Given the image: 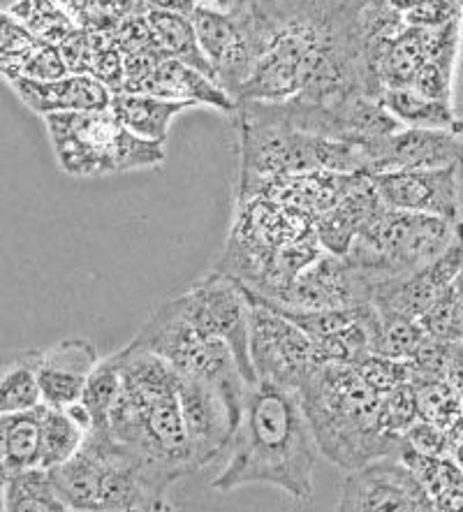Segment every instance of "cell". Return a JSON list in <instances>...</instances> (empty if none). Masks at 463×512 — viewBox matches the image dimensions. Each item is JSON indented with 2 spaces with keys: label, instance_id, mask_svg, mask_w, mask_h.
Segmentation results:
<instances>
[{
  "label": "cell",
  "instance_id": "21",
  "mask_svg": "<svg viewBox=\"0 0 463 512\" xmlns=\"http://www.w3.org/2000/svg\"><path fill=\"white\" fill-rule=\"evenodd\" d=\"M399 459L413 468L431 494L436 510H463V468L457 459L422 455L408 445H401Z\"/></svg>",
  "mask_w": 463,
  "mask_h": 512
},
{
  "label": "cell",
  "instance_id": "2",
  "mask_svg": "<svg viewBox=\"0 0 463 512\" xmlns=\"http://www.w3.org/2000/svg\"><path fill=\"white\" fill-rule=\"evenodd\" d=\"M181 471L93 429L79 452L51 468V480L77 512H167V492Z\"/></svg>",
  "mask_w": 463,
  "mask_h": 512
},
{
  "label": "cell",
  "instance_id": "35",
  "mask_svg": "<svg viewBox=\"0 0 463 512\" xmlns=\"http://www.w3.org/2000/svg\"><path fill=\"white\" fill-rule=\"evenodd\" d=\"M454 438L450 431L436 427V424L417 420L413 427H410L406 434H403V445L413 448L422 455H433V457H450L454 450Z\"/></svg>",
  "mask_w": 463,
  "mask_h": 512
},
{
  "label": "cell",
  "instance_id": "20",
  "mask_svg": "<svg viewBox=\"0 0 463 512\" xmlns=\"http://www.w3.org/2000/svg\"><path fill=\"white\" fill-rule=\"evenodd\" d=\"M42 404L31 411L0 413V475L40 466Z\"/></svg>",
  "mask_w": 463,
  "mask_h": 512
},
{
  "label": "cell",
  "instance_id": "8",
  "mask_svg": "<svg viewBox=\"0 0 463 512\" xmlns=\"http://www.w3.org/2000/svg\"><path fill=\"white\" fill-rule=\"evenodd\" d=\"M174 302L197 329L218 336L232 348L246 383L255 385L257 373L251 360V302L241 281L213 269L209 276L197 281Z\"/></svg>",
  "mask_w": 463,
  "mask_h": 512
},
{
  "label": "cell",
  "instance_id": "26",
  "mask_svg": "<svg viewBox=\"0 0 463 512\" xmlns=\"http://www.w3.org/2000/svg\"><path fill=\"white\" fill-rule=\"evenodd\" d=\"M88 434L91 431L72 418L68 408L42 404L40 466L51 471V468L65 464L77 455Z\"/></svg>",
  "mask_w": 463,
  "mask_h": 512
},
{
  "label": "cell",
  "instance_id": "11",
  "mask_svg": "<svg viewBox=\"0 0 463 512\" xmlns=\"http://www.w3.org/2000/svg\"><path fill=\"white\" fill-rule=\"evenodd\" d=\"M373 283L362 269L345 258L322 251L311 265L301 269L288 288L276 299H269L285 309L299 311H325V309H348V306H362L373 299ZM253 292V290H251Z\"/></svg>",
  "mask_w": 463,
  "mask_h": 512
},
{
  "label": "cell",
  "instance_id": "38",
  "mask_svg": "<svg viewBox=\"0 0 463 512\" xmlns=\"http://www.w3.org/2000/svg\"><path fill=\"white\" fill-rule=\"evenodd\" d=\"M452 19H457V14H454V3L450 0H420L406 12V24L422 28L445 26Z\"/></svg>",
  "mask_w": 463,
  "mask_h": 512
},
{
  "label": "cell",
  "instance_id": "12",
  "mask_svg": "<svg viewBox=\"0 0 463 512\" xmlns=\"http://www.w3.org/2000/svg\"><path fill=\"white\" fill-rule=\"evenodd\" d=\"M179 399L190 448V466L195 473L218 459L225 448H230L239 422L223 394L204 380L181 376Z\"/></svg>",
  "mask_w": 463,
  "mask_h": 512
},
{
  "label": "cell",
  "instance_id": "31",
  "mask_svg": "<svg viewBox=\"0 0 463 512\" xmlns=\"http://www.w3.org/2000/svg\"><path fill=\"white\" fill-rule=\"evenodd\" d=\"M42 45L44 40L33 31V28L19 24L17 19L7 17V12H3V24H0V51H3L5 79H12L17 75V70L24 65L26 58Z\"/></svg>",
  "mask_w": 463,
  "mask_h": 512
},
{
  "label": "cell",
  "instance_id": "28",
  "mask_svg": "<svg viewBox=\"0 0 463 512\" xmlns=\"http://www.w3.org/2000/svg\"><path fill=\"white\" fill-rule=\"evenodd\" d=\"M121 392V371L119 364L114 360V353L102 357L98 367L93 369L91 376L86 380L82 401L93 418V429L107 431L109 429V415L119 399Z\"/></svg>",
  "mask_w": 463,
  "mask_h": 512
},
{
  "label": "cell",
  "instance_id": "39",
  "mask_svg": "<svg viewBox=\"0 0 463 512\" xmlns=\"http://www.w3.org/2000/svg\"><path fill=\"white\" fill-rule=\"evenodd\" d=\"M200 5L197 0H146V10H160V12H174V14H190Z\"/></svg>",
  "mask_w": 463,
  "mask_h": 512
},
{
  "label": "cell",
  "instance_id": "1",
  "mask_svg": "<svg viewBox=\"0 0 463 512\" xmlns=\"http://www.w3.org/2000/svg\"><path fill=\"white\" fill-rule=\"evenodd\" d=\"M318 438L295 387L257 380L248 385L232 457L211 480L218 492L271 485L295 501H311Z\"/></svg>",
  "mask_w": 463,
  "mask_h": 512
},
{
  "label": "cell",
  "instance_id": "29",
  "mask_svg": "<svg viewBox=\"0 0 463 512\" xmlns=\"http://www.w3.org/2000/svg\"><path fill=\"white\" fill-rule=\"evenodd\" d=\"M433 339L422 327L420 318L387 316L380 313V334L376 353L396 357V360H415L420 350Z\"/></svg>",
  "mask_w": 463,
  "mask_h": 512
},
{
  "label": "cell",
  "instance_id": "19",
  "mask_svg": "<svg viewBox=\"0 0 463 512\" xmlns=\"http://www.w3.org/2000/svg\"><path fill=\"white\" fill-rule=\"evenodd\" d=\"M112 112L126 123L132 133L153 142H167L169 123L186 109L195 107L193 102L158 98L149 93H132L116 91L112 95Z\"/></svg>",
  "mask_w": 463,
  "mask_h": 512
},
{
  "label": "cell",
  "instance_id": "4",
  "mask_svg": "<svg viewBox=\"0 0 463 512\" xmlns=\"http://www.w3.org/2000/svg\"><path fill=\"white\" fill-rule=\"evenodd\" d=\"M301 401L320 452L352 471L380 457H399L403 438L382 422V394L352 364H320L301 385Z\"/></svg>",
  "mask_w": 463,
  "mask_h": 512
},
{
  "label": "cell",
  "instance_id": "15",
  "mask_svg": "<svg viewBox=\"0 0 463 512\" xmlns=\"http://www.w3.org/2000/svg\"><path fill=\"white\" fill-rule=\"evenodd\" d=\"M373 172L385 170H463V128H401L366 149Z\"/></svg>",
  "mask_w": 463,
  "mask_h": 512
},
{
  "label": "cell",
  "instance_id": "37",
  "mask_svg": "<svg viewBox=\"0 0 463 512\" xmlns=\"http://www.w3.org/2000/svg\"><path fill=\"white\" fill-rule=\"evenodd\" d=\"M452 72L454 65L440 61H426L417 75L413 89H417L429 98L452 102Z\"/></svg>",
  "mask_w": 463,
  "mask_h": 512
},
{
  "label": "cell",
  "instance_id": "23",
  "mask_svg": "<svg viewBox=\"0 0 463 512\" xmlns=\"http://www.w3.org/2000/svg\"><path fill=\"white\" fill-rule=\"evenodd\" d=\"M380 105L406 128H463V119L454 112L452 102L429 98L413 86L385 89Z\"/></svg>",
  "mask_w": 463,
  "mask_h": 512
},
{
  "label": "cell",
  "instance_id": "6",
  "mask_svg": "<svg viewBox=\"0 0 463 512\" xmlns=\"http://www.w3.org/2000/svg\"><path fill=\"white\" fill-rule=\"evenodd\" d=\"M461 234L463 221L385 207L369 228L359 232L345 258L378 285L429 265Z\"/></svg>",
  "mask_w": 463,
  "mask_h": 512
},
{
  "label": "cell",
  "instance_id": "17",
  "mask_svg": "<svg viewBox=\"0 0 463 512\" xmlns=\"http://www.w3.org/2000/svg\"><path fill=\"white\" fill-rule=\"evenodd\" d=\"M121 91L149 93L158 98L193 102V105H207L220 112L230 114L237 109V98H232L223 86L213 82L204 72L190 68L179 58L163 56L146 75L130 79Z\"/></svg>",
  "mask_w": 463,
  "mask_h": 512
},
{
  "label": "cell",
  "instance_id": "16",
  "mask_svg": "<svg viewBox=\"0 0 463 512\" xmlns=\"http://www.w3.org/2000/svg\"><path fill=\"white\" fill-rule=\"evenodd\" d=\"M463 269V234L452 248L406 276L380 281L373 290V306L387 316L422 318Z\"/></svg>",
  "mask_w": 463,
  "mask_h": 512
},
{
  "label": "cell",
  "instance_id": "32",
  "mask_svg": "<svg viewBox=\"0 0 463 512\" xmlns=\"http://www.w3.org/2000/svg\"><path fill=\"white\" fill-rule=\"evenodd\" d=\"M357 369L366 383L380 394L392 392L399 385L413 383V362L410 360H396V357L373 353L364 362H359Z\"/></svg>",
  "mask_w": 463,
  "mask_h": 512
},
{
  "label": "cell",
  "instance_id": "9",
  "mask_svg": "<svg viewBox=\"0 0 463 512\" xmlns=\"http://www.w3.org/2000/svg\"><path fill=\"white\" fill-rule=\"evenodd\" d=\"M248 302H251V360L257 380H271L301 390L308 373L318 367L313 339L274 306L253 297H248Z\"/></svg>",
  "mask_w": 463,
  "mask_h": 512
},
{
  "label": "cell",
  "instance_id": "5",
  "mask_svg": "<svg viewBox=\"0 0 463 512\" xmlns=\"http://www.w3.org/2000/svg\"><path fill=\"white\" fill-rule=\"evenodd\" d=\"M58 167L70 177L151 170L165 163V144L132 133L109 109L44 116Z\"/></svg>",
  "mask_w": 463,
  "mask_h": 512
},
{
  "label": "cell",
  "instance_id": "25",
  "mask_svg": "<svg viewBox=\"0 0 463 512\" xmlns=\"http://www.w3.org/2000/svg\"><path fill=\"white\" fill-rule=\"evenodd\" d=\"M38 367L40 350L14 353L10 362H5L3 376H0V413L31 411L44 404Z\"/></svg>",
  "mask_w": 463,
  "mask_h": 512
},
{
  "label": "cell",
  "instance_id": "10",
  "mask_svg": "<svg viewBox=\"0 0 463 512\" xmlns=\"http://www.w3.org/2000/svg\"><path fill=\"white\" fill-rule=\"evenodd\" d=\"M338 510L345 512H431V494L399 457H380L345 475L338 496Z\"/></svg>",
  "mask_w": 463,
  "mask_h": 512
},
{
  "label": "cell",
  "instance_id": "22",
  "mask_svg": "<svg viewBox=\"0 0 463 512\" xmlns=\"http://www.w3.org/2000/svg\"><path fill=\"white\" fill-rule=\"evenodd\" d=\"M3 478L5 512H65L68 503L61 499L51 480V471L42 466L0 475Z\"/></svg>",
  "mask_w": 463,
  "mask_h": 512
},
{
  "label": "cell",
  "instance_id": "13",
  "mask_svg": "<svg viewBox=\"0 0 463 512\" xmlns=\"http://www.w3.org/2000/svg\"><path fill=\"white\" fill-rule=\"evenodd\" d=\"M190 19H193L204 54L216 68L218 84L232 98H237L257 61V49L246 21H241L237 14L209 5H197Z\"/></svg>",
  "mask_w": 463,
  "mask_h": 512
},
{
  "label": "cell",
  "instance_id": "40",
  "mask_svg": "<svg viewBox=\"0 0 463 512\" xmlns=\"http://www.w3.org/2000/svg\"><path fill=\"white\" fill-rule=\"evenodd\" d=\"M197 3L216 7V10H223L230 14H239L241 7H244V0H197Z\"/></svg>",
  "mask_w": 463,
  "mask_h": 512
},
{
  "label": "cell",
  "instance_id": "33",
  "mask_svg": "<svg viewBox=\"0 0 463 512\" xmlns=\"http://www.w3.org/2000/svg\"><path fill=\"white\" fill-rule=\"evenodd\" d=\"M417 420H420V408H417V394L413 383L399 385L392 392L382 394V422H385V429L389 434L403 438V434Z\"/></svg>",
  "mask_w": 463,
  "mask_h": 512
},
{
  "label": "cell",
  "instance_id": "3",
  "mask_svg": "<svg viewBox=\"0 0 463 512\" xmlns=\"http://www.w3.org/2000/svg\"><path fill=\"white\" fill-rule=\"evenodd\" d=\"M114 360L121 371V392L109 415L112 436L183 475L193 473L179 399L181 373L135 339L116 350Z\"/></svg>",
  "mask_w": 463,
  "mask_h": 512
},
{
  "label": "cell",
  "instance_id": "34",
  "mask_svg": "<svg viewBox=\"0 0 463 512\" xmlns=\"http://www.w3.org/2000/svg\"><path fill=\"white\" fill-rule=\"evenodd\" d=\"M68 63L61 54L58 45H51V42H44L42 47L33 51L31 56L26 58L24 65L17 70V75L12 79H35V82H51V79H61L68 77ZM7 79V82H12Z\"/></svg>",
  "mask_w": 463,
  "mask_h": 512
},
{
  "label": "cell",
  "instance_id": "24",
  "mask_svg": "<svg viewBox=\"0 0 463 512\" xmlns=\"http://www.w3.org/2000/svg\"><path fill=\"white\" fill-rule=\"evenodd\" d=\"M146 19H149L153 35H156L158 45L163 47L167 56L179 58V61L190 65V68L200 70L207 77H211L213 82H218L216 68H213L209 56L204 54L193 19L186 17V14L160 10H149L146 12Z\"/></svg>",
  "mask_w": 463,
  "mask_h": 512
},
{
  "label": "cell",
  "instance_id": "36",
  "mask_svg": "<svg viewBox=\"0 0 463 512\" xmlns=\"http://www.w3.org/2000/svg\"><path fill=\"white\" fill-rule=\"evenodd\" d=\"M58 49H61L72 75H91L93 33L84 31V28H75V31L68 33L61 42H58Z\"/></svg>",
  "mask_w": 463,
  "mask_h": 512
},
{
  "label": "cell",
  "instance_id": "14",
  "mask_svg": "<svg viewBox=\"0 0 463 512\" xmlns=\"http://www.w3.org/2000/svg\"><path fill=\"white\" fill-rule=\"evenodd\" d=\"M376 188L389 209L417 211L463 221L459 200V167H438V170H385L373 174Z\"/></svg>",
  "mask_w": 463,
  "mask_h": 512
},
{
  "label": "cell",
  "instance_id": "18",
  "mask_svg": "<svg viewBox=\"0 0 463 512\" xmlns=\"http://www.w3.org/2000/svg\"><path fill=\"white\" fill-rule=\"evenodd\" d=\"M10 86L19 100L40 116L63 112H93V109H109L114 91L93 75H70L51 82H35V79H12Z\"/></svg>",
  "mask_w": 463,
  "mask_h": 512
},
{
  "label": "cell",
  "instance_id": "7",
  "mask_svg": "<svg viewBox=\"0 0 463 512\" xmlns=\"http://www.w3.org/2000/svg\"><path fill=\"white\" fill-rule=\"evenodd\" d=\"M135 341L165 357L181 376L204 380L216 387L230 404L234 418L241 422L248 383L239 369L237 357L223 339L202 332L190 323L174 299H169L153 313L149 323L139 329Z\"/></svg>",
  "mask_w": 463,
  "mask_h": 512
},
{
  "label": "cell",
  "instance_id": "30",
  "mask_svg": "<svg viewBox=\"0 0 463 512\" xmlns=\"http://www.w3.org/2000/svg\"><path fill=\"white\" fill-rule=\"evenodd\" d=\"M422 327L433 339L459 343L463 341V269L459 272L438 302L420 318Z\"/></svg>",
  "mask_w": 463,
  "mask_h": 512
},
{
  "label": "cell",
  "instance_id": "27",
  "mask_svg": "<svg viewBox=\"0 0 463 512\" xmlns=\"http://www.w3.org/2000/svg\"><path fill=\"white\" fill-rule=\"evenodd\" d=\"M417 408H420V420L436 424V427L450 431L459 438L463 431V397L454 390L447 378H426L417 380Z\"/></svg>",
  "mask_w": 463,
  "mask_h": 512
}]
</instances>
